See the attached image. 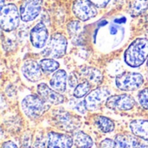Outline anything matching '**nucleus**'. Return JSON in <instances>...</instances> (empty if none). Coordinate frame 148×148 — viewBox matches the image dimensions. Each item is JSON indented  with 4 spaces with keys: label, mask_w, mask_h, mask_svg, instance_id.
<instances>
[{
    "label": "nucleus",
    "mask_w": 148,
    "mask_h": 148,
    "mask_svg": "<svg viewBox=\"0 0 148 148\" xmlns=\"http://www.w3.org/2000/svg\"><path fill=\"white\" fill-rule=\"evenodd\" d=\"M93 4H95L97 8H103L108 5L110 0H89Z\"/></svg>",
    "instance_id": "obj_27"
},
{
    "label": "nucleus",
    "mask_w": 148,
    "mask_h": 148,
    "mask_svg": "<svg viewBox=\"0 0 148 148\" xmlns=\"http://www.w3.org/2000/svg\"><path fill=\"white\" fill-rule=\"evenodd\" d=\"M68 41L66 37L61 33L54 34L49 42V46L44 49L42 55L45 56L52 57L53 59L62 57L67 50Z\"/></svg>",
    "instance_id": "obj_5"
},
{
    "label": "nucleus",
    "mask_w": 148,
    "mask_h": 148,
    "mask_svg": "<svg viewBox=\"0 0 148 148\" xmlns=\"http://www.w3.org/2000/svg\"><path fill=\"white\" fill-rule=\"evenodd\" d=\"M136 148H148V144H139Z\"/></svg>",
    "instance_id": "obj_30"
},
{
    "label": "nucleus",
    "mask_w": 148,
    "mask_h": 148,
    "mask_svg": "<svg viewBox=\"0 0 148 148\" xmlns=\"http://www.w3.org/2000/svg\"><path fill=\"white\" fill-rule=\"evenodd\" d=\"M147 69H148V60H147Z\"/></svg>",
    "instance_id": "obj_35"
},
{
    "label": "nucleus",
    "mask_w": 148,
    "mask_h": 148,
    "mask_svg": "<svg viewBox=\"0 0 148 148\" xmlns=\"http://www.w3.org/2000/svg\"><path fill=\"white\" fill-rule=\"evenodd\" d=\"M148 57V39L137 38L127 49L124 53L125 62L132 67L141 66Z\"/></svg>",
    "instance_id": "obj_1"
},
{
    "label": "nucleus",
    "mask_w": 148,
    "mask_h": 148,
    "mask_svg": "<svg viewBox=\"0 0 148 148\" xmlns=\"http://www.w3.org/2000/svg\"><path fill=\"white\" fill-rule=\"evenodd\" d=\"M26 148H36V147H27Z\"/></svg>",
    "instance_id": "obj_34"
},
{
    "label": "nucleus",
    "mask_w": 148,
    "mask_h": 148,
    "mask_svg": "<svg viewBox=\"0 0 148 148\" xmlns=\"http://www.w3.org/2000/svg\"><path fill=\"white\" fill-rule=\"evenodd\" d=\"M67 73L63 69H58L56 70L50 81H49V85L50 88L56 90L58 93H63L66 90V86H67Z\"/></svg>",
    "instance_id": "obj_15"
},
{
    "label": "nucleus",
    "mask_w": 148,
    "mask_h": 148,
    "mask_svg": "<svg viewBox=\"0 0 148 148\" xmlns=\"http://www.w3.org/2000/svg\"><path fill=\"white\" fill-rule=\"evenodd\" d=\"M74 144L77 148H91L94 145L92 138L84 132L78 131L73 134Z\"/></svg>",
    "instance_id": "obj_19"
},
{
    "label": "nucleus",
    "mask_w": 148,
    "mask_h": 148,
    "mask_svg": "<svg viewBox=\"0 0 148 148\" xmlns=\"http://www.w3.org/2000/svg\"><path fill=\"white\" fill-rule=\"evenodd\" d=\"M95 123L96 127L104 134L111 133L114 129V123L109 118L105 116H96L95 118Z\"/></svg>",
    "instance_id": "obj_21"
},
{
    "label": "nucleus",
    "mask_w": 148,
    "mask_h": 148,
    "mask_svg": "<svg viewBox=\"0 0 148 148\" xmlns=\"http://www.w3.org/2000/svg\"><path fill=\"white\" fill-rule=\"evenodd\" d=\"M90 88H91V86H90V82L84 80L82 82L79 83L75 88V90H74V96L77 99H80V98H82L84 96H86L89 92H90Z\"/></svg>",
    "instance_id": "obj_23"
},
{
    "label": "nucleus",
    "mask_w": 148,
    "mask_h": 148,
    "mask_svg": "<svg viewBox=\"0 0 148 148\" xmlns=\"http://www.w3.org/2000/svg\"><path fill=\"white\" fill-rule=\"evenodd\" d=\"M43 0H24L20 6V16L23 22L35 20L42 10Z\"/></svg>",
    "instance_id": "obj_8"
},
{
    "label": "nucleus",
    "mask_w": 148,
    "mask_h": 148,
    "mask_svg": "<svg viewBox=\"0 0 148 148\" xmlns=\"http://www.w3.org/2000/svg\"><path fill=\"white\" fill-rule=\"evenodd\" d=\"M144 82L143 76L135 72H124L115 79L116 87L122 91H134L139 89Z\"/></svg>",
    "instance_id": "obj_4"
},
{
    "label": "nucleus",
    "mask_w": 148,
    "mask_h": 148,
    "mask_svg": "<svg viewBox=\"0 0 148 148\" xmlns=\"http://www.w3.org/2000/svg\"><path fill=\"white\" fill-rule=\"evenodd\" d=\"M73 144V138L68 134L55 132L48 134L47 148H71Z\"/></svg>",
    "instance_id": "obj_12"
},
{
    "label": "nucleus",
    "mask_w": 148,
    "mask_h": 148,
    "mask_svg": "<svg viewBox=\"0 0 148 148\" xmlns=\"http://www.w3.org/2000/svg\"><path fill=\"white\" fill-rule=\"evenodd\" d=\"M148 9V0H132L129 6V13L135 17L145 13Z\"/></svg>",
    "instance_id": "obj_20"
},
{
    "label": "nucleus",
    "mask_w": 148,
    "mask_h": 148,
    "mask_svg": "<svg viewBox=\"0 0 148 148\" xmlns=\"http://www.w3.org/2000/svg\"><path fill=\"white\" fill-rule=\"evenodd\" d=\"M145 21L148 23V14L147 15H146V16H145Z\"/></svg>",
    "instance_id": "obj_32"
},
{
    "label": "nucleus",
    "mask_w": 148,
    "mask_h": 148,
    "mask_svg": "<svg viewBox=\"0 0 148 148\" xmlns=\"http://www.w3.org/2000/svg\"><path fill=\"white\" fill-rule=\"evenodd\" d=\"M69 84L70 87H76L78 85V79L75 73H71L69 77Z\"/></svg>",
    "instance_id": "obj_28"
},
{
    "label": "nucleus",
    "mask_w": 148,
    "mask_h": 148,
    "mask_svg": "<svg viewBox=\"0 0 148 148\" xmlns=\"http://www.w3.org/2000/svg\"><path fill=\"white\" fill-rule=\"evenodd\" d=\"M21 71L23 75L29 82H38L42 77V68L39 63H37L34 60H26L22 68Z\"/></svg>",
    "instance_id": "obj_13"
},
{
    "label": "nucleus",
    "mask_w": 148,
    "mask_h": 148,
    "mask_svg": "<svg viewBox=\"0 0 148 148\" xmlns=\"http://www.w3.org/2000/svg\"><path fill=\"white\" fill-rule=\"evenodd\" d=\"M80 75L84 78V80L94 84H101L103 81L102 73L94 68V67H82L80 69Z\"/></svg>",
    "instance_id": "obj_17"
},
{
    "label": "nucleus",
    "mask_w": 148,
    "mask_h": 148,
    "mask_svg": "<svg viewBox=\"0 0 148 148\" xmlns=\"http://www.w3.org/2000/svg\"><path fill=\"white\" fill-rule=\"evenodd\" d=\"M82 28V23L79 21H71L68 23V26H67L69 34L72 36L73 37L78 36Z\"/></svg>",
    "instance_id": "obj_24"
},
{
    "label": "nucleus",
    "mask_w": 148,
    "mask_h": 148,
    "mask_svg": "<svg viewBox=\"0 0 148 148\" xmlns=\"http://www.w3.org/2000/svg\"><path fill=\"white\" fill-rule=\"evenodd\" d=\"M56 121L62 129L67 131H74L79 127V120L67 112H62L56 116Z\"/></svg>",
    "instance_id": "obj_14"
},
{
    "label": "nucleus",
    "mask_w": 148,
    "mask_h": 148,
    "mask_svg": "<svg viewBox=\"0 0 148 148\" xmlns=\"http://www.w3.org/2000/svg\"><path fill=\"white\" fill-rule=\"evenodd\" d=\"M146 33H147V34L148 35V26L147 27V28H146Z\"/></svg>",
    "instance_id": "obj_33"
},
{
    "label": "nucleus",
    "mask_w": 148,
    "mask_h": 148,
    "mask_svg": "<svg viewBox=\"0 0 148 148\" xmlns=\"http://www.w3.org/2000/svg\"><path fill=\"white\" fill-rule=\"evenodd\" d=\"M37 94L49 104L59 105L64 101V97L61 93L56 92L45 83H40L37 86Z\"/></svg>",
    "instance_id": "obj_11"
},
{
    "label": "nucleus",
    "mask_w": 148,
    "mask_h": 148,
    "mask_svg": "<svg viewBox=\"0 0 148 148\" xmlns=\"http://www.w3.org/2000/svg\"><path fill=\"white\" fill-rule=\"evenodd\" d=\"M74 15L81 21H88L95 17L98 11L97 7L89 0H75L72 6Z\"/></svg>",
    "instance_id": "obj_7"
},
{
    "label": "nucleus",
    "mask_w": 148,
    "mask_h": 148,
    "mask_svg": "<svg viewBox=\"0 0 148 148\" xmlns=\"http://www.w3.org/2000/svg\"><path fill=\"white\" fill-rule=\"evenodd\" d=\"M111 96V91L106 87H100L91 91L84 100L88 110L95 111L101 108L104 101H107L108 97Z\"/></svg>",
    "instance_id": "obj_6"
},
{
    "label": "nucleus",
    "mask_w": 148,
    "mask_h": 148,
    "mask_svg": "<svg viewBox=\"0 0 148 148\" xmlns=\"http://www.w3.org/2000/svg\"><path fill=\"white\" fill-rule=\"evenodd\" d=\"M49 39V31L42 22L37 23L30 30V41L32 45L36 49L45 47Z\"/></svg>",
    "instance_id": "obj_10"
},
{
    "label": "nucleus",
    "mask_w": 148,
    "mask_h": 148,
    "mask_svg": "<svg viewBox=\"0 0 148 148\" xmlns=\"http://www.w3.org/2000/svg\"><path fill=\"white\" fill-rule=\"evenodd\" d=\"M129 128L133 134L148 141V121L139 119L134 120L129 124Z\"/></svg>",
    "instance_id": "obj_16"
},
{
    "label": "nucleus",
    "mask_w": 148,
    "mask_h": 148,
    "mask_svg": "<svg viewBox=\"0 0 148 148\" xmlns=\"http://www.w3.org/2000/svg\"><path fill=\"white\" fill-rule=\"evenodd\" d=\"M39 95H29L21 102V108L23 114L29 119L35 120L42 116L49 108Z\"/></svg>",
    "instance_id": "obj_2"
},
{
    "label": "nucleus",
    "mask_w": 148,
    "mask_h": 148,
    "mask_svg": "<svg viewBox=\"0 0 148 148\" xmlns=\"http://www.w3.org/2000/svg\"><path fill=\"white\" fill-rule=\"evenodd\" d=\"M100 148H114V141L110 139H105L100 143Z\"/></svg>",
    "instance_id": "obj_26"
},
{
    "label": "nucleus",
    "mask_w": 148,
    "mask_h": 148,
    "mask_svg": "<svg viewBox=\"0 0 148 148\" xmlns=\"http://www.w3.org/2000/svg\"><path fill=\"white\" fill-rule=\"evenodd\" d=\"M1 148H18V147H17V146H16L14 142H12V141L9 140V141H5L4 143H3L2 147Z\"/></svg>",
    "instance_id": "obj_29"
},
{
    "label": "nucleus",
    "mask_w": 148,
    "mask_h": 148,
    "mask_svg": "<svg viewBox=\"0 0 148 148\" xmlns=\"http://www.w3.org/2000/svg\"><path fill=\"white\" fill-rule=\"evenodd\" d=\"M4 6V0H1V8Z\"/></svg>",
    "instance_id": "obj_31"
},
{
    "label": "nucleus",
    "mask_w": 148,
    "mask_h": 148,
    "mask_svg": "<svg viewBox=\"0 0 148 148\" xmlns=\"http://www.w3.org/2000/svg\"><path fill=\"white\" fill-rule=\"evenodd\" d=\"M138 100L140 106L148 110V88L142 89L138 94Z\"/></svg>",
    "instance_id": "obj_25"
},
{
    "label": "nucleus",
    "mask_w": 148,
    "mask_h": 148,
    "mask_svg": "<svg viewBox=\"0 0 148 148\" xmlns=\"http://www.w3.org/2000/svg\"><path fill=\"white\" fill-rule=\"evenodd\" d=\"M42 71L47 73L56 72L59 69V62L53 58H45L42 59L39 62Z\"/></svg>",
    "instance_id": "obj_22"
},
{
    "label": "nucleus",
    "mask_w": 148,
    "mask_h": 148,
    "mask_svg": "<svg viewBox=\"0 0 148 148\" xmlns=\"http://www.w3.org/2000/svg\"><path fill=\"white\" fill-rule=\"evenodd\" d=\"M135 105L134 99L129 95H111L106 101V106L113 110L127 111L131 110Z\"/></svg>",
    "instance_id": "obj_9"
},
{
    "label": "nucleus",
    "mask_w": 148,
    "mask_h": 148,
    "mask_svg": "<svg viewBox=\"0 0 148 148\" xmlns=\"http://www.w3.org/2000/svg\"><path fill=\"white\" fill-rule=\"evenodd\" d=\"M20 11L14 3H8L1 8L0 24L3 30L10 32L16 29L20 23Z\"/></svg>",
    "instance_id": "obj_3"
},
{
    "label": "nucleus",
    "mask_w": 148,
    "mask_h": 148,
    "mask_svg": "<svg viewBox=\"0 0 148 148\" xmlns=\"http://www.w3.org/2000/svg\"><path fill=\"white\" fill-rule=\"evenodd\" d=\"M114 148H136L140 144L136 136L131 134H118L114 139Z\"/></svg>",
    "instance_id": "obj_18"
}]
</instances>
